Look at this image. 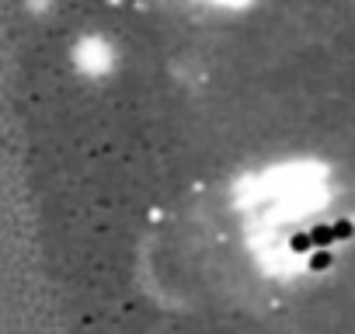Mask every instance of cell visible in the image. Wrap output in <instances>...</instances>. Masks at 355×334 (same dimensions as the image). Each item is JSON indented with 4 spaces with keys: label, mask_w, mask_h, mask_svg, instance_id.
Returning a JSON list of instances; mask_svg holds the SVG:
<instances>
[{
    "label": "cell",
    "mask_w": 355,
    "mask_h": 334,
    "mask_svg": "<svg viewBox=\"0 0 355 334\" xmlns=\"http://www.w3.org/2000/svg\"><path fill=\"white\" fill-rule=\"evenodd\" d=\"M338 63L341 56H334L331 46H310L300 60V73L310 94H327L334 91V77H338Z\"/></svg>",
    "instance_id": "obj_1"
},
{
    "label": "cell",
    "mask_w": 355,
    "mask_h": 334,
    "mask_svg": "<svg viewBox=\"0 0 355 334\" xmlns=\"http://www.w3.org/2000/svg\"><path fill=\"white\" fill-rule=\"evenodd\" d=\"M334 94L348 105H355V56H345L338 63V77H334Z\"/></svg>",
    "instance_id": "obj_2"
}]
</instances>
